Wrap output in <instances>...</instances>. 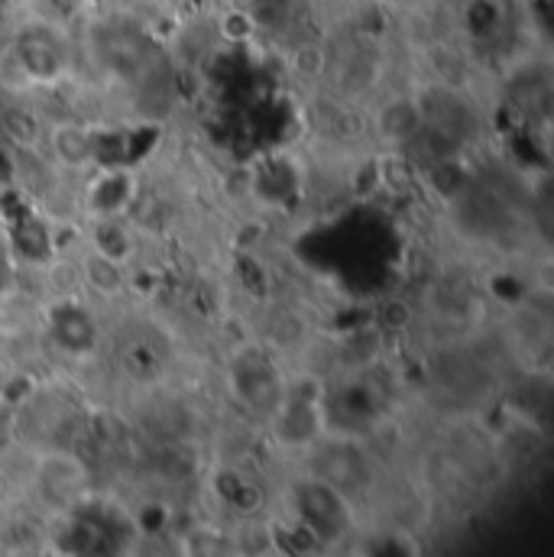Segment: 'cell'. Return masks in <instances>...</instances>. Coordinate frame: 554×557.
<instances>
[{"mask_svg": "<svg viewBox=\"0 0 554 557\" xmlns=\"http://www.w3.org/2000/svg\"><path fill=\"white\" fill-rule=\"evenodd\" d=\"M20 188V143L0 137V195Z\"/></svg>", "mask_w": 554, "mask_h": 557, "instance_id": "obj_3", "label": "cell"}, {"mask_svg": "<svg viewBox=\"0 0 554 557\" xmlns=\"http://www.w3.org/2000/svg\"><path fill=\"white\" fill-rule=\"evenodd\" d=\"M10 3H13V0H0V16H7V10H10Z\"/></svg>", "mask_w": 554, "mask_h": 557, "instance_id": "obj_4", "label": "cell"}, {"mask_svg": "<svg viewBox=\"0 0 554 557\" xmlns=\"http://www.w3.org/2000/svg\"><path fill=\"white\" fill-rule=\"evenodd\" d=\"M3 62L13 72V91H59L75 72V46L65 23L33 13L13 26Z\"/></svg>", "mask_w": 554, "mask_h": 557, "instance_id": "obj_1", "label": "cell"}, {"mask_svg": "<svg viewBox=\"0 0 554 557\" xmlns=\"http://www.w3.org/2000/svg\"><path fill=\"white\" fill-rule=\"evenodd\" d=\"M503 23H506V10L500 0H470L464 7V29L480 42L496 39L503 33Z\"/></svg>", "mask_w": 554, "mask_h": 557, "instance_id": "obj_2", "label": "cell"}]
</instances>
